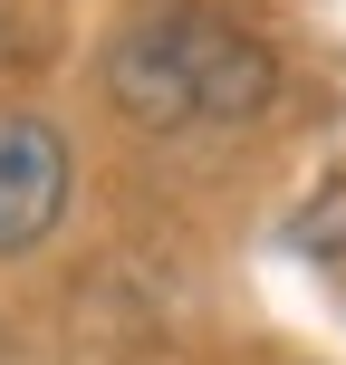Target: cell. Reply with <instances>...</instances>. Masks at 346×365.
I'll return each instance as SVG.
<instances>
[{
	"mask_svg": "<svg viewBox=\"0 0 346 365\" xmlns=\"http://www.w3.org/2000/svg\"><path fill=\"white\" fill-rule=\"evenodd\" d=\"M96 77H106L116 115L145 125V135H221V125H250L279 96V58L240 19L202 10V0H145V10H126L106 29Z\"/></svg>",
	"mask_w": 346,
	"mask_h": 365,
	"instance_id": "6da1fadb",
	"label": "cell"
},
{
	"mask_svg": "<svg viewBox=\"0 0 346 365\" xmlns=\"http://www.w3.org/2000/svg\"><path fill=\"white\" fill-rule=\"evenodd\" d=\"M68 212V145L39 115H0V259L39 250Z\"/></svg>",
	"mask_w": 346,
	"mask_h": 365,
	"instance_id": "7a4b0ae2",
	"label": "cell"
},
{
	"mask_svg": "<svg viewBox=\"0 0 346 365\" xmlns=\"http://www.w3.org/2000/svg\"><path fill=\"white\" fill-rule=\"evenodd\" d=\"M298 250H317V259H346V182H327V192L298 212Z\"/></svg>",
	"mask_w": 346,
	"mask_h": 365,
	"instance_id": "3957f363",
	"label": "cell"
}]
</instances>
